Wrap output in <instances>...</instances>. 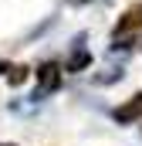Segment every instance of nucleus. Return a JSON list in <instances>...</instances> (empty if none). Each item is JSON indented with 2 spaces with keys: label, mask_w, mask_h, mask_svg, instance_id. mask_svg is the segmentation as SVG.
I'll return each mask as SVG.
<instances>
[{
  "label": "nucleus",
  "mask_w": 142,
  "mask_h": 146,
  "mask_svg": "<svg viewBox=\"0 0 142 146\" xmlns=\"http://www.w3.org/2000/svg\"><path fill=\"white\" fill-rule=\"evenodd\" d=\"M135 119H142V92L132 95L125 106L115 109V122H122V126H129V122H135Z\"/></svg>",
  "instance_id": "f03ea898"
},
{
  "label": "nucleus",
  "mask_w": 142,
  "mask_h": 146,
  "mask_svg": "<svg viewBox=\"0 0 142 146\" xmlns=\"http://www.w3.org/2000/svg\"><path fill=\"white\" fill-rule=\"evenodd\" d=\"M132 27H142V3H132V7L125 10V17H122L118 27H115V37L125 34V31H132Z\"/></svg>",
  "instance_id": "7ed1b4c3"
},
{
  "label": "nucleus",
  "mask_w": 142,
  "mask_h": 146,
  "mask_svg": "<svg viewBox=\"0 0 142 146\" xmlns=\"http://www.w3.org/2000/svg\"><path fill=\"white\" fill-rule=\"evenodd\" d=\"M58 85H61V68H58L54 61L41 65V68H37V95H34V99H41V95H47V92H54Z\"/></svg>",
  "instance_id": "f257e3e1"
},
{
  "label": "nucleus",
  "mask_w": 142,
  "mask_h": 146,
  "mask_svg": "<svg viewBox=\"0 0 142 146\" xmlns=\"http://www.w3.org/2000/svg\"><path fill=\"white\" fill-rule=\"evenodd\" d=\"M7 146H14V143H7Z\"/></svg>",
  "instance_id": "423d86ee"
},
{
  "label": "nucleus",
  "mask_w": 142,
  "mask_h": 146,
  "mask_svg": "<svg viewBox=\"0 0 142 146\" xmlns=\"http://www.w3.org/2000/svg\"><path fill=\"white\" fill-rule=\"evenodd\" d=\"M24 78H27V68H24V65H14V68H7V82H10V85H20Z\"/></svg>",
  "instance_id": "20e7f679"
},
{
  "label": "nucleus",
  "mask_w": 142,
  "mask_h": 146,
  "mask_svg": "<svg viewBox=\"0 0 142 146\" xmlns=\"http://www.w3.org/2000/svg\"><path fill=\"white\" fill-rule=\"evenodd\" d=\"M88 61H91V58H88V51H78V54L68 61V72H78V68H85Z\"/></svg>",
  "instance_id": "39448f33"
}]
</instances>
